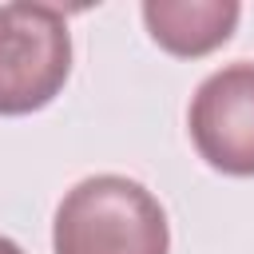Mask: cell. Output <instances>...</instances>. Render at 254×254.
<instances>
[{
	"instance_id": "obj_2",
	"label": "cell",
	"mask_w": 254,
	"mask_h": 254,
	"mask_svg": "<svg viewBox=\"0 0 254 254\" xmlns=\"http://www.w3.org/2000/svg\"><path fill=\"white\" fill-rule=\"evenodd\" d=\"M71 75V32L52 4H0V115L48 107Z\"/></svg>"
},
{
	"instance_id": "obj_4",
	"label": "cell",
	"mask_w": 254,
	"mask_h": 254,
	"mask_svg": "<svg viewBox=\"0 0 254 254\" xmlns=\"http://www.w3.org/2000/svg\"><path fill=\"white\" fill-rule=\"evenodd\" d=\"M242 8L234 0H147L143 4V24L151 40L183 60L206 56L222 48L238 24Z\"/></svg>"
},
{
	"instance_id": "obj_3",
	"label": "cell",
	"mask_w": 254,
	"mask_h": 254,
	"mask_svg": "<svg viewBox=\"0 0 254 254\" xmlns=\"http://www.w3.org/2000/svg\"><path fill=\"white\" fill-rule=\"evenodd\" d=\"M190 139L198 155L222 171L254 175V64H226L210 71L190 99Z\"/></svg>"
},
{
	"instance_id": "obj_5",
	"label": "cell",
	"mask_w": 254,
	"mask_h": 254,
	"mask_svg": "<svg viewBox=\"0 0 254 254\" xmlns=\"http://www.w3.org/2000/svg\"><path fill=\"white\" fill-rule=\"evenodd\" d=\"M0 254H24V250H20L12 238H4V234H0Z\"/></svg>"
},
{
	"instance_id": "obj_1",
	"label": "cell",
	"mask_w": 254,
	"mask_h": 254,
	"mask_svg": "<svg viewBox=\"0 0 254 254\" xmlns=\"http://www.w3.org/2000/svg\"><path fill=\"white\" fill-rule=\"evenodd\" d=\"M56 254H167L171 226L159 198L127 175H91L56 206Z\"/></svg>"
}]
</instances>
